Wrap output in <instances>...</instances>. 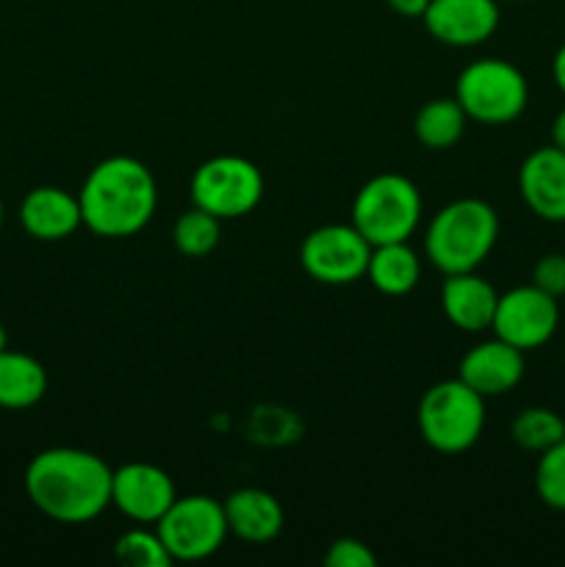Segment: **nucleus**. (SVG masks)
Returning <instances> with one entry per match:
<instances>
[{
    "label": "nucleus",
    "instance_id": "f257e3e1",
    "mask_svg": "<svg viewBox=\"0 0 565 567\" xmlns=\"http://www.w3.org/2000/svg\"><path fill=\"white\" fill-rule=\"evenodd\" d=\"M114 468L86 449H44L28 463L25 493L55 524L81 526L111 507Z\"/></svg>",
    "mask_w": 565,
    "mask_h": 567
},
{
    "label": "nucleus",
    "instance_id": "f03ea898",
    "mask_svg": "<svg viewBox=\"0 0 565 567\" xmlns=\"http://www.w3.org/2000/svg\"><path fill=\"white\" fill-rule=\"evenodd\" d=\"M83 227L100 238H131L150 225L158 208V183L147 164L111 155L94 164L78 192Z\"/></svg>",
    "mask_w": 565,
    "mask_h": 567
},
{
    "label": "nucleus",
    "instance_id": "7ed1b4c3",
    "mask_svg": "<svg viewBox=\"0 0 565 567\" xmlns=\"http://www.w3.org/2000/svg\"><path fill=\"white\" fill-rule=\"evenodd\" d=\"M499 238V216L485 199L463 197L443 205L432 216L424 236V255L446 275L476 271L493 252Z\"/></svg>",
    "mask_w": 565,
    "mask_h": 567
},
{
    "label": "nucleus",
    "instance_id": "20e7f679",
    "mask_svg": "<svg viewBox=\"0 0 565 567\" xmlns=\"http://www.w3.org/2000/svg\"><path fill=\"white\" fill-rule=\"evenodd\" d=\"M415 424L430 449L441 454H463L485 430V399L460 377L435 382L421 396Z\"/></svg>",
    "mask_w": 565,
    "mask_h": 567
},
{
    "label": "nucleus",
    "instance_id": "39448f33",
    "mask_svg": "<svg viewBox=\"0 0 565 567\" xmlns=\"http://www.w3.org/2000/svg\"><path fill=\"white\" fill-rule=\"evenodd\" d=\"M421 192L410 177L382 172L366 181L355 194L352 225L371 247L410 241L421 221Z\"/></svg>",
    "mask_w": 565,
    "mask_h": 567
},
{
    "label": "nucleus",
    "instance_id": "423d86ee",
    "mask_svg": "<svg viewBox=\"0 0 565 567\" xmlns=\"http://www.w3.org/2000/svg\"><path fill=\"white\" fill-rule=\"evenodd\" d=\"M454 97L465 116L482 125H510L530 103L524 72L504 59L471 61L454 83Z\"/></svg>",
    "mask_w": 565,
    "mask_h": 567
},
{
    "label": "nucleus",
    "instance_id": "0eeeda50",
    "mask_svg": "<svg viewBox=\"0 0 565 567\" xmlns=\"http://www.w3.org/2000/svg\"><path fill=\"white\" fill-rule=\"evenodd\" d=\"M264 199V175L242 155H214L194 169L192 203L216 219H242Z\"/></svg>",
    "mask_w": 565,
    "mask_h": 567
},
{
    "label": "nucleus",
    "instance_id": "6e6552de",
    "mask_svg": "<svg viewBox=\"0 0 565 567\" xmlns=\"http://www.w3.org/2000/svg\"><path fill=\"white\" fill-rule=\"evenodd\" d=\"M155 532L164 540L172 563H199L225 546L230 535L225 518V504L210 496H177L172 507L161 515Z\"/></svg>",
    "mask_w": 565,
    "mask_h": 567
},
{
    "label": "nucleus",
    "instance_id": "1a4fd4ad",
    "mask_svg": "<svg viewBox=\"0 0 565 567\" xmlns=\"http://www.w3.org/2000/svg\"><path fill=\"white\" fill-rule=\"evenodd\" d=\"M371 244L349 225H321L305 236L299 264L321 286H349L366 277Z\"/></svg>",
    "mask_w": 565,
    "mask_h": 567
},
{
    "label": "nucleus",
    "instance_id": "9d476101",
    "mask_svg": "<svg viewBox=\"0 0 565 567\" xmlns=\"http://www.w3.org/2000/svg\"><path fill=\"white\" fill-rule=\"evenodd\" d=\"M559 327V302L552 293L537 286L510 288L499 293L496 313H493V336L507 341L521 352H535L546 347Z\"/></svg>",
    "mask_w": 565,
    "mask_h": 567
},
{
    "label": "nucleus",
    "instance_id": "9b49d317",
    "mask_svg": "<svg viewBox=\"0 0 565 567\" xmlns=\"http://www.w3.org/2000/svg\"><path fill=\"white\" fill-rule=\"evenodd\" d=\"M175 498L172 476L153 463H125L111 476V504L133 524H158Z\"/></svg>",
    "mask_w": 565,
    "mask_h": 567
},
{
    "label": "nucleus",
    "instance_id": "f8f14e48",
    "mask_svg": "<svg viewBox=\"0 0 565 567\" xmlns=\"http://www.w3.org/2000/svg\"><path fill=\"white\" fill-rule=\"evenodd\" d=\"M421 20L438 42L476 48L496 33L502 14L496 0H430Z\"/></svg>",
    "mask_w": 565,
    "mask_h": 567
},
{
    "label": "nucleus",
    "instance_id": "ddd939ff",
    "mask_svg": "<svg viewBox=\"0 0 565 567\" xmlns=\"http://www.w3.org/2000/svg\"><path fill=\"white\" fill-rule=\"evenodd\" d=\"M518 192L526 208L543 221H565V150L546 144L532 150L518 169Z\"/></svg>",
    "mask_w": 565,
    "mask_h": 567
},
{
    "label": "nucleus",
    "instance_id": "4468645a",
    "mask_svg": "<svg viewBox=\"0 0 565 567\" xmlns=\"http://www.w3.org/2000/svg\"><path fill=\"white\" fill-rule=\"evenodd\" d=\"M524 352L493 336L491 341L476 343L463 354L458 377L482 399H493L513 391L524 380Z\"/></svg>",
    "mask_w": 565,
    "mask_h": 567
},
{
    "label": "nucleus",
    "instance_id": "2eb2a0df",
    "mask_svg": "<svg viewBox=\"0 0 565 567\" xmlns=\"http://www.w3.org/2000/svg\"><path fill=\"white\" fill-rule=\"evenodd\" d=\"M22 230L37 241H64L83 225L78 194L59 186H37L20 205Z\"/></svg>",
    "mask_w": 565,
    "mask_h": 567
},
{
    "label": "nucleus",
    "instance_id": "dca6fc26",
    "mask_svg": "<svg viewBox=\"0 0 565 567\" xmlns=\"http://www.w3.org/2000/svg\"><path fill=\"white\" fill-rule=\"evenodd\" d=\"M499 291L476 271L446 275L441 286V308L449 324L463 332L491 330L496 313Z\"/></svg>",
    "mask_w": 565,
    "mask_h": 567
},
{
    "label": "nucleus",
    "instance_id": "f3484780",
    "mask_svg": "<svg viewBox=\"0 0 565 567\" xmlns=\"http://www.w3.org/2000/svg\"><path fill=\"white\" fill-rule=\"evenodd\" d=\"M225 518L230 535L244 543H253V546L271 543L286 524L280 502L260 487H242V491L230 493L225 502Z\"/></svg>",
    "mask_w": 565,
    "mask_h": 567
},
{
    "label": "nucleus",
    "instance_id": "a211bd4d",
    "mask_svg": "<svg viewBox=\"0 0 565 567\" xmlns=\"http://www.w3.org/2000/svg\"><path fill=\"white\" fill-rule=\"evenodd\" d=\"M48 393V371L37 358L6 349L0 352V408L28 410Z\"/></svg>",
    "mask_w": 565,
    "mask_h": 567
},
{
    "label": "nucleus",
    "instance_id": "6ab92c4d",
    "mask_svg": "<svg viewBox=\"0 0 565 567\" xmlns=\"http://www.w3.org/2000/svg\"><path fill=\"white\" fill-rule=\"evenodd\" d=\"M366 277L386 297H404L421 280V258L408 241L377 244L371 247Z\"/></svg>",
    "mask_w": 565,
    "mask_h": 567
},
{
    "label": "nucleus",
    "instance_id": "aec40b11",
    "mask_svg": "<svg viewBox=\"0 0 565 567\" xmlns=\"http://www.w3.org/2000/svg\"><path fill=\"white\" fill-rule=\"evenodd\" d=\"M465 122H469V116H465L458 97L427 100L415 111L413 133L427 150H449L463 138Z\"/></svg>",
    "mask_w": 565,
    "mask_h": 567
},
{
    "label": "nucleus",
    "instance_id": "412c9836",
    "mask_svg": "<svg viewBox=\"0 0 565 567\" xmlns=\"http://www.w3.org/2000/svg\"><path fill=\"white\" fill-rule=\"evenodd\" d=\"M219 236L222 219H216L208 210L197 208V205L177 216L175 227H172V244L186 258H205L208 252H214Z\"/></svg>",
    "mask_w": 565,
    "mask_h": 567
},
{
    "label": "nucleus",
    "instance_id": "4be33fe9",
    "mask_svg": "<svg viewBox=\"0 0 565 567\" xmlns=\"http://www.w3.org/2000/svg\"><path fill=\"white\" fill-rule=\"evenodd\" d=\"M510 435L524 452L541 454L565 437V421L548 408H526L513 419Z\"/></svg>",
    "mask_w": 565,
    "mask_h": 567
},
{
    "label": "nucleus",
    "instance_id": "5701e85b",
    "mask_svg": "<svg viewBox=\"0 0 565 567\" xmlns=\"http://www.w3.org/2000/svg\"><path fill=\"white\" fill-rule=\"evenodd\" d=\"M114 557L131 567H166L172 563L161 535L155 529L150 532L147 524L122 532L114 543Z\"/></svg>",
    "mask_w": 565,
    "mask_h": 567
},
{
    "label": "nucleus",
    "instance_id": "b1692460",
    "mask_svg": "<svg viewBox=\"0 0 565 567\" xmlns=\"http://www.w3.org/2000/svg\"><path fill=\"white\" fill-rule=\"evenodd\" d=\"M535 491L548 509L565 513V437L537 454Z\"/></svg>",
    "mask_w": 565,
    "mask_h": 567
},
{
    "label": "nucleus",
    "instance_id": "393cba45",
    "mask_svg": "<svg viewBox=\"0 0 565 567\" xmlns=\"http://www.w3.org/2000/svg\"><path fill=\"white\" fill-rule=\"evenodd\" d=\"M325 565H330V567H374L377 557L363 540H355V537H341V540H336L330 548H327Z\"/></svg>",
    "mask_w": 565,
    "mask_h": 567
},
{
    "label": "nucleus",
    "instance_id": "a878e982",
    "mask_svg": "<svg viewBox=\"0 0 565 567\" xmlns=\"http://www.w3.org/2000/svg\"><path fill=\"white\" fill-rule=\"evenodd\" d=\"M532 286L552 293L554 299L565 297V255H543L535 264V269H532Z\"/></svg>",
    "mask_w": 565,
    "mask_h": 567
},
{
    "label": "nucleus",
    "instance_id": "bb28decb",
    "mask_svg": "<svg viewBox=\"0 0 565 567\" xmlns=\"http://www.w3.org/2000/svg\"><path fill=\"white\" fill-rule=\"evenodd\" d=\"M386 3L402 17H424L430 0H386Z\"/></svg>",
    "mask_w": 565,
    "mask_h": 567
},
{
    "label": "nucleus",
    "instance_id": "cd10ccee",
    "mask_svg": "<svg viewBox=\"0 0 565 567\" xmlns=\"http://www.w3.org/2000/svg\"><path fill=\"white\" fill-rule=\"evenodd\" d=\"M552 78H554V83H557L559 92L565 94V44L557 50V53H554V59H552Z\"/></svg>",
    "mask_w": 565,
    "mask_h": 567
},
{
    "label": "nucleus",
    "instance_id": "c85d7f7f",
    "mask_svg": "<svg viewBox=\"0 0 565 567\" xmlns=\"http://www.w3.org/2000/svg\"><path fill=\"white\" fill-rule=\"evenodd\" d=\"M552 144H554V147L565 150V109L559 111V114L554 116V122H552Z\"/></svg>",
    "mask_w": 565,
    "mask_h": 567
},
{
    "label": "nucleus",
    "instance_id": "c756f323",
    "mask_svg": "<svg viewBox=\"0 0 565 567\" xmlns=\"http://www.w3.org/2000/svg\"><path fill=\"white\" fill-rule=\"evenodd\" d=\"M9 349V332H6V327L0 324V352H6Z\"/></svg>",
    "mask_w": 565,
    "mask_h": 567
},
{
    "label": "nucleus",
    "instance_id": "7c9ffc66",
    "mask_svg": "<svg viewBox=\"0 0 565 567\" xmlns=\"http://www.w3.org/2000/svg\"><path fill=\"white\" fill-rule=\"evenodd\" d=\"M3 216H6L3 214V199H0V227H3Z\"/></svg>",
    "mask_w": 565,
    "mask_h": 567
}]
</instances>
